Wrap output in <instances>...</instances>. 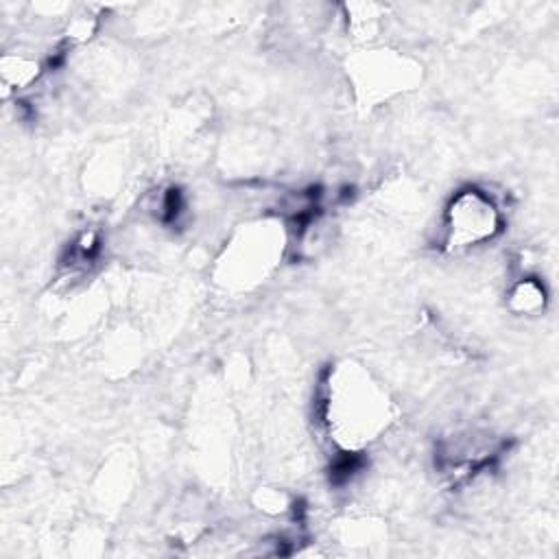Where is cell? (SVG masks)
Masks as SVG:
<instances>
[{
  "label": "cell",
  "instance_id": "6da1fadb",
  "mask_svg": "<svg viewBox=\"0 0 559 559\" xmlns=\"http://www.w3.org/2000/svg\"><path fill=\"white\" fill-rule=\"evenodd\" d=\"M393 406L386 393L358 365H338L330 371L321 415L341 450L360 452L391 424Z\"/></svg>",
  "mask_w": 559,
  "mask_h": 559
},
{
  "label": "cell",
  "instance_id": "7a4b0ae2",
  "mask_svg": "<svg viewBox=\"0 0 559 559\" xmlns=\"http://www.w3.org/2000/svg\"><path fill=\"white\" fill-rule=\"evenodd\" d=\"M500 229L502 216L491 194L480 188H463L443 212L441 247L445 251H465L493 240Z\"/></svg>",
  "mask_w": 559,
  "mask_h": 559
},
{
  "label": "cell",
  "instance_id": "3957f363",
  "mask_svg": "<svg viewBox=\"0 0 559 559\" xmlns=\"http://www.w3.org/2000/svg\"><path fill=\"white\" fill-rule=\"evenodd\" d=\"M546 304V290L535 277H522L509 290V308L515 314H535Z\"/></svg>",
  "mask_w": 559,
  "mask_h": 559
},
{
  "label": "cell",
  "instance_id": "277c9868",
  "mask_svg": "<svg viewBox=\"0 0 559 559\" xmlns=\"http://www.w3.org/2000/svg\"><path fill=\"white\" fill-rule=\"evenodd\" d=\"M39 76V63L26 59L22 55H7L2 59V79L13 90H22L31 85Z\"/></svg>",
  "mask_w": 559,
  "mask_h": 559
}]
</instances>
